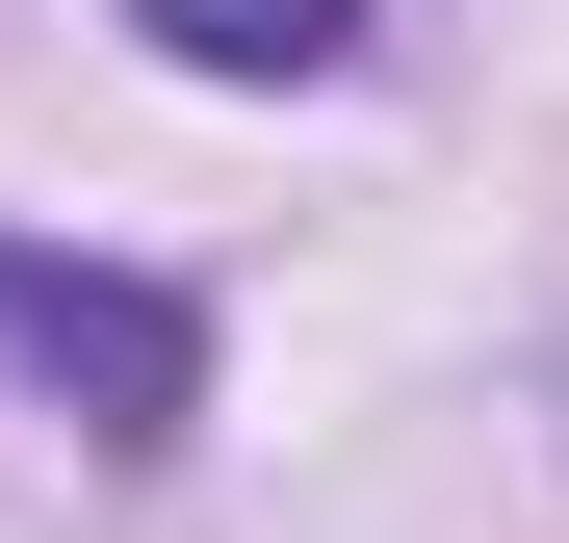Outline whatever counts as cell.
Returning a JSON list of instances; mask_svg holds the SVG:
<instances>
[{
  "label": "cell",
  "instance_id": "obj_1",
  "mask_svg": "<svg viewBox=\"0 0 569 543\" xmlns=\"http://www.w3.org/2000/svg\"><path fill=\"white\" fill-rule=\"evenodd\" d=\"M0 336L78 389V440H181V389H208V336H181L156 285H78V259H27V233H0Z\"/></svg>",
  "mask_w": 569,
  "mask_h": 543
},
{
  "label": "cell",
  "instance_id": "obj_2",
  "mask_svg": "<svg viewBox=\"0 0 569 543\" xmlns=\"http://www.w3.org/2000/svg\"><path fill=\"white\" fill-rule=\"evenodd\" d=\"M130 27H156L181 78H337V52H362V0H130Z\"/></svg>",
  "mask_w": 569,
  "mask_h": 543
}]
</instances>
